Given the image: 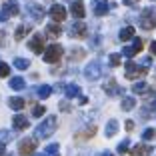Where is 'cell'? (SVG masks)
Returning <instances> with one entry per match:
<instances>
[{
    "mask_svg": "<svg viewBox=\"0 0 156 156\" xmlns=\"http://www.w3.org/2000/svg\"><path fill=\"white\" fill-rule=\"evenodd\" d=\"M138 24H140V28H144V30H152V28H156V8H152V6L144 8L142 12H140Z\"/></svg>",
    "mask_w": 156,
    "mask_h": 156,
    "instance_id": "6da1fadb",
    "label": "cell"
},
{
    "mask_svg": "<svg viewBox=\"0 0 156 156\" xmlns=\"http://www.w3.org/2000/svg\"><path fill=\"white\" fill-rule=\"evenodd\" d=\"M56 130V116H48L46 120H42L36 128V138H48Z\"/></svg>",
    "mask_w": 156,
    "mask_h": 156,
    "instance_id": "7a4b0ae2",
    "label": "cell"
},
{
    "mask_svg": "<svg viewBox=\"0 0 156 156\" xmlns=\"http://www.w3.org/2000/svg\"><path fill=\"white\" fill-rule=\"evenodd\" d=\"M62 46L60 44H52L48 46L44 50V62H48V64H54V62H58L60 58H62Z\"/></svg>",
    "mask_w": 156,
    "mask_h": 156,
    "instance_id": "3957f363",
    "label": "cell"
},
{
    "mask_svg": "<svg viewBox=\"0 0 156 156\" xmlns=\"http://www.w3.org/2000/svg\"><path fill=\"white\" fill-rule=\"evenodd\" d=\"M36 146H38V140H36V138H24V140H20V144H18V154L30 156V154H34Z\"/></svg>",
    "mask_w": 156,
    "mask_h": 156,
    "instance_id": "277c9868",
    "label": "cell"
},
{
    "mask_svg": "<svg viewBox=\"0 0 156 156\" xmlns=\"http://www.w3.org/2000/svg\"><path fill=\"white\" fill-rule=\"evenodd\" d=\"M148 74V68H142V66L134 64V62H128L126 64V78L128 80H134V78H142Z\"/></svg>",
    "mask_w": 156,
    "mask_h": 156,
    "instance_id": "5b68a950",
    "label": "cell"
},
{
    "mask_svg": "<svg viewBox=\"0 0 156 156\" xmlns=\"http://www.w3.org/2000/svg\"><path fill=\"white\" fill-rule=\"evenodd\" d=\"M28 48H30L34 54H40V52H44V36H40V34H34L32 40L28 42Z\"/></svg>",
    "mask_w": 156,
    "mask_h": 156,
    "instance_id": "8992f818",
    "label": "cell"
},
{
    "mask_svg": "<svg viewBox=\"0 0 156 156\" xmlns=\"http://www.w3.org/2000/svg\"><path fill=\"white\" fill-rule=\"evenodd\" d=\"M50 18L56 20V24L62 22V20H66V8H64L62 4H54V6L50 8Z\"/></svg>",
    "mask_w": 156,
    "mask_h": 156,
    "instance_id": "52a82bcc",
    "label": "cell"
},
{
    "mask_svg": "<svg viewBox=\"0 0 156 156\" xmlns=\"http://www.w3.org/2000/svg\"><path fill=\"white\" fill-rule=\"evenodd\" d=\"M70 34H72L74 38H84L86 36V24H84L82 20H76V22L72 24V28H70Z\"/></svg>",
    "mask_w": 156,
    "mask_h": 156,
    "instance_id": "ba28073f",
    "label": "cell"
},
{
    "mask_svg": "<svg viewBox=\"0 0 156 156\" xmlns=\"http://www.w3.org/2000/svg\"><path fill=\"white\" fill-rule=\"evenodd\" d=\"M70 12H72L74 18L82 20V18H84V14H86V8H84V4L80 2V0H76V2H72V6H70Z\"/></svg>",
    "mask_w": 156,
    "mask_h": 156,
    "instance_id": "9c48e42d",
    "label": "cell"
},
{
    "mask_svg": "<svg viewBox=\"0 0 156 156\" xmlns=\"http://www.w3.org/2000/svg\"><path fill=\"white\" fill-rule=\"evenodd\" d=\"M84 74H86V78H90V80H96V78L102 74L100 64H98V62H92V64H88V68L84 70Z\"/></svg>",
    "mask_w": 156,
    "mask_h": 156,
    "instance_id": "30bf717a",
    "label": "cell"
},
{
    "mask_svg": "<svg viewBox=\"0 0 156 156\" xmlns=\"http://www.w3.org/2000/svg\"><path fill=\"white\" fill-rule=\"evenodd\" d=\"M150 152H152V146H148V144H136L130 150V156H150Z\"/></svg>",
    "mask_w": 156,
    "mask_h": 156,
    "instance_id": "8fae6325",
    "label": "cell"
},
{
    "mask_svg": "<svg viewBox=\"0 0 156 156\" xmlns=\"http://www.w3.org/2000/svg\"><path fill=\"white\" fill-rule=\"evenodd\" d=\"M108 8H110V6H108L106 0H94V14H96V16H104V14L108 12Z\"/></svg>",
    "mask_w": 156,
    "mask_h": 156,
    "instance_id": "7c38bea8",
    "label": "cell"
},
{
    "mask_svg": "<svg viewBox=\"0 0 156 156\" xmlns=\"http://www.w3.org/2000/svg\"><path fill=\"white\" fill-rule=\"evenodd\" d=\"M132 92H136V94H154V90H152L146 82H136V84H132Z\"/></svg>",
    "mask_w": 156,
    "mask_h": 156,
    "instance_id": "4fadbf2b",
    "label": "cell"
},
{
    "mask_svg": "<svg viewBox=\"0 0 156 156\" xmlns=\"http://www.w3.org/2000/svg\"><path fill=\"white\" fill-rule=\"evenodd\" d=\"M2 12L6 14V16H16L18 14V2H6V4H2Z\"/></svg>",
    "mask_w": 156,
    "mask_h": 156,
    "instance_id": "5bb4252c",
    "label": "cell"
},
{
    "mask_svg": "<svg viewBox=\"0 0 156 156\" xmlns=\"http://www.w3.org/2000/svg\"><path fill=\"white\" fill-rule=\"evenodd\" d=\"M12 126L16 130H26L28 126H30V122H28V118H24V116H14V120H12Z\"/></svg>",
    "mask_w": 156,
    "mask_h": 156,
    "instance_id": "9a60e30c",
    "label": "cell"
},
{
    "mask_svg": "<svg viewBox=\"0 0 156 156\" xmlns=\"http://www.w3.org/2000/svg\"><path fill=\"white\" fill-rule=\"evenodd\" d=\"M60 34H62V28H60V24L52 22L46 26V36H50V38H58Z\"/></svg>",
    "mask_w": 156,
    "mask_h": 156,
    "instance_id": "2e32d148",
    "label": "cell"
},
{
    "mask_svg": "<svg viewBox=\"0 0 156 156\" xmlns=\"http://www.w3.org/2000/svg\"><path fill=\"white\" fill-rule=\"evenodd\" d=\"M8 106L12 110H22L24 106H26V100H24V98H18V96H12V98H8Z\"/></svg>",
    "mask_w": 156,
    "mask_h": 156,
    "instance_id": "e0dca14e",
    "label": "cell"
},
{
    "mask_svg": "<svg viewBox=\"0 0 156 156\" xmlns=\"http://www.w3.org/2000/svg\"><path fill=\"white\" fill-rule=\"evenodd\" d=\"M104 90H106V94H110V96H112V94H118V92H122V90H120V86L116 84V80H108V82L104 84Z\"/></svg>",
    "mask_w": 156,
    "mask_h": 156,
    "instance_id": "ac0fdd59",
    "label": "cell"
},
{
    "mask_svg": "<svg viewBox=\"0 0 156 156\" xmlns=\"http://www.w3.org/2000/svg\"><path fill=\"white\" fill-rule=\"evenodd\" d=\"M64 94H66V98L78 96V94H80V88H78V84H68V86L64 88Z\"/></svg>",
    "mask_w": 156,
    "mask_h": 156,
    "instance_id": "d6986e66",
    "label": "cell"
},
{
    "mask_svg": "<svg viewBox=\"0 0 156 156\" xmlns=\"http://www.w3.org/2000/svg\"><path fill=\"white\" fill-rule=\"evenodd\" d=\"M118 36H120V40H124V42H126V40H130V38H134V28H132V26L122 28Z\"/></svg>",
    "mask_w": 156,
    "mask_h": 156,
    "instance_id": "ffe728a7",
    "label": "cell"
},
{
    "mask_svg": "<svg viewBox=\"0 0 156 156\" xmlns=\"http://www.w3.org/2000/svg\"><path fill=\"white\" fill-rule=\"evenodd\" d=\"M24 86H26V84H24V78H20V76L10 80V88H12V90H22Z\"/></svg>",
    "mask_w": 156,
    "mask_h": 156,
    "instance_id": "44dd1931",
    "label": "cell"
},
{
    "mask_svg": "<svg viewBox=\"0 0 156 156\" xmlns=\"http://www.w3.org/2000/svg\"><path fill=\"white\" fill-rule=\"evenodd\" d=\"M116 130H118V122L116 120H110V122L106 124V136H114Z\"/></svg>",
    "mask_w": 156,
    "mask_h": 156,
    "instance_id": "7402d4cb",
    "label": "cell"
},
{
    "mask_svg": "<svg viewBox=\"0 0 156 156\" xmlns=\"http://www.w3.org/2000/svg\"><path fill=\"white\" fill-rule=\"evenodd\" d=\"M28 32H30V26H18V28H16V34H14V38H16V40H22L24 34H28Z\"/></svg>",
    "mask_w": 156,
    "mask_h": 156,
    "instance_id": "603a6c76",
    "label": "cell"
},
{
    "mask_svg": "<svg viewBox=\"0 0 156 156\" xmlns=\"http://www.w3.org/2000/svg\"><path fill=\"white\" fill-rule=\"evenodd\" d=\"M14 66H16L18 70H26L28 66H30V62H28L26 58H16L14 60Z\"/></svg>",
    "mask_w": 156,
    "mask_h": 156,
    "instance_id": "cb8c5ba5",
    "label": "cell"
},
{
    "mask_svg": "<svg viewBox=\"0 0 156 156\" xmlns=\"http://www.w3.org/2000/svg\"><path fill=\"white\" fill-rule=\"evenodd\" d=\"M134 106H136V100H134V98H124L122 100V110H132Z\"/></svg>",
    "mask_w": 156,
    "mask_h": 156,
    "instance_id": "d4e9b609",
    "label": "cell"
},
{
    "mask_svg": "<svg viewBox=\"0 0 156 156\" xmlns=\"http://www.w3.org/2000/svg\"><path fill=\"white\" fill-rule=\"evenodd\" d=\"M50 94H52V88L50 86H46V84H44V86L38 88V96H40V98H48Z\"/></svg>",
    "mask_w": 156,
    "mask_h": 156,
    "instance_id": "484cf974",
    "label": "cell"
},
{
    "mask_svg": "<svg viewBox=\"0 0 156 156\" xmlns=\"http://www.w3.org/2000/svg\"><path fill=\"white\" fill-rule=\"evenodd\" d=\"M30 12H32V16L36 20H42V16H44V10H42L40 6H32V8H30Z\"/></svg>",
    "mask_w": 156,
    "mask_h": 156,
    "instance_id": "4316f807",
    "label": "cell"
},
{
    "mask_svg": "<svg viewBox=\"0 0 156 156\" xmlns=\"http://www.w3.org/2000/svg\"><path fill=\"white\" fill-rule=\"evenodd\" d=\"M94 132H96V126H90V128H86L82 134H78V138H92Z\"/></svg>",
    "mask_w": 156,
    "mask_h": 156,
    "instance_id": "83f0119b",
    "label": "cell"
},
{
    "mask_svg": "<svg viewBox=\"0 0 156 156\" xmlns=\"http://www.w3.org/2000/svg\"><path fill=\"white\" fill-rule=\"evenodd\" d=\"M46 156H58V144H50V146H46Z\"/></svg>",
    "mask_w": 156,
    "mask_h": 156,
    "instance_id": "f1b7e54d",
    "label": "cell"
},
{
    "mask_svg": "<svg viewBox=\"0 0 156 156\" xmlns=\"http://www.w3.org/2000/svg\"><path fill=\"white\" fill-rule=\"evenodd\" d=\"M122 54L126 56V58H132L134 54H138V52L134 50V46H126V48H122Z\"/></svg>",
    "mask_w": 156,
    "mask_h": 156,
    "instance_id": "f546056e",
    "label": "cell"
},
{
    "mask_svg": "<svg viewBox=\"0 0 156 156\" xmlns=\"http://www.w3.org/2000/svg\"><path fill=\"white\" fill-rule=\"evenodd\" d=\"M154 136H156V130H154V128H146V130L142 132V138H144V140H152Z\"/></svg>",
    "mask_w": 156,
    "mask_h": 156,
    "instance_id": "4dcf8cb0",
    "label": "cell"
},
{
    "mask_svg": "<svg viewBox=\"0 0 156 156\" xmlns=\"http://www.w3.org/2000/svg\"><path fill=\"white\" fill-rule=\"evenodd\" d=\"M10 74V66L4 64V62H0V78H6Z\"/></svg>",
    "mask_w": 156,
    "mask_h": 156,
    "instance_id": "1f68e13d",
    "label": "cell"
},
{
    "mask_svg": "<svg viewBox=\"0 0 156 156\" xmlns=\"http://www.w3.org/2000/svg\"><path fill=\"white\" fill-rule=\"evenodd\" d=\"M44 112H46V108H44V106H40V104L32 108V116H36V118H40V116L44 114Z\"/></svg>",
    "mask_w": 156,
    "mask_h": 156,
    "instance_id": "d6a6232c",
    "label": "cell"
},
{
    "mask_svg": "<svg viewBox=\"0 0 156 156\" xmlns=\"http://www.w3.org/2000/svg\"><path fill=\"white\" fill-rule=\"evenodd\" d=\"M74 54H70V60H78V58H82L84 56V50H80V48H76V50H72Z\"/></svg>",
    "mask_w": 156,
    "mask_h": 156,
    "instance_id": "836d02e7",
    "label": "cell"
},
{
    "mask_svg": "<svg viewBox=\"0 0 156 156\" xmlns=\"http://www.w3.org/2000/svg\"><path fill=\"white\" fill-rule=\"evenodd\" d=\"M128 140H122V142H120L118 144V152H120V154H124V152H126V150H128Z\"/></svg>",
    "mask_w": 156,
    "mask_h": 156,
    "instance_id": "e575fe53",
    "label": "cell"
},
{
    "mask_svg": "<svg viewBox=\"0 0 156 156\" xmlns=\"http://www.w3.org/2000/svg\"><path fill=\"white\" fill-rule=\"evenodd\" d=\"M110 64H112V66H118V64H120V56H118V54H112V56H110Z\"/></svg>",
    "mask_w": 156,
    "mask_h": 156,
    "instance_id": "d590c367",
    "label": "cell"
},
{
    "mask_svg": "<svg viewBox=\"0 0 156 156\" xmlns=\"http://www.w3.org/2000/svg\"><path fill=\"white\" fill-rule=\"evenodd\" d=\"M6 140H10V134L6 132V130H2V132H0V142H6Z\"/></svg>",
    "mask_w": 156,
    "mask_h": 156,
    "instance_id": "8d00e7d4",
    "label": "cell"
},
{
    "mask_svg": "<svg viewBox=\"0 0 156 156\" xmlns=\"http://www.w3.org/2000/svg\"><path fill=\"white\" fill-rule=\"evenodd\" d=\"M124 126H126V130H128V132H130V130H134V122H132V120H128Z\"/></svg>",
    "mask_w": 156,
    "mask_h": 156,
    "instance_id": "74e56055",
    "label": "cell"
},
{
    "mask_svg": "<svg viewBox=\"0 0 156 156\" xmlns=\"http://www.w3.org/2000/svg\"><path fill=\"white\" fill-rule=\"evenodd\" d=\"M122 2H124V4H126V6H134V4H136V2H138V0H122Z\"/></svg>",
    "mask_w": 156,
    "mask_h": 156,
    "instance_id": "f35d334b",
    "label": "cell"
},
{
    "mask_svg": "<svg viewBox=\"0 0 156 156\" xmlns=\"http://www.w3.org/2000/svg\"><path fill=\"white\" fill-rule=\"evenodd\" d=\"M150 52L156 56V42H150Z\"/></svg>",
    "mask_w": 156,
    "mask_h": 156,
    "instance_id": "ab89813d",
    "label": "cell"
},
{
    "mask_svg": "<svg viewBox=\"0 0 156 156\" xmlns=\"http://www.w3.org/2000/svg\"><path fill=\"white\" fill-rule=\"evenodd\" d=\"M6 44V38H4V32H0V46Z\"/></svg>",
    "mask_w": 156,
    "mask_h": 156,
    "instance_id": "60d3db41",
    "label": "cell"
},
{
    "mask_svg": "<svg viewBox=\"0 0 156 156\" xmlns=\"http://www.w3.org/2000/svg\"><path fill=\"white\" fill-rule=\"evenodd\" d=\"M4 152V142H0V154Z\"/></svg>",
    "mask_w": 156,
    "mask_h": 156,
    "instance_id": "b9f144b4",
    "label": "cell"
},
{
    "mask_svg": "<svg viewBox=\"0 0 156 156\" xmlns=\"http://www.w3.org/2000/svg\"><path fill=\"white\" fill-rule=\"evenodd\" d=\"M100 156H112V154H108V152H104V154H100Z\"/></svg>",
    "mask_w": 156,
    "mask_h": 156,
    "instance_id": "7bdbcfd3",
    "label": "cell"
}]
</instances>
